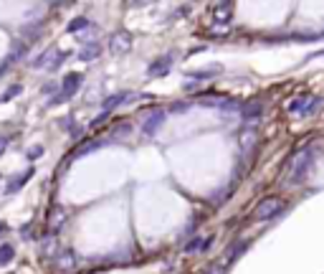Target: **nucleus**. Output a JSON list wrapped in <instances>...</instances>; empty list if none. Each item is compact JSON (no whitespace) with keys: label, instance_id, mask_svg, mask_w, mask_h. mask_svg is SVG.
Masks as SVG:
<instances>
[{"label":"nucleus","instance_id":"nucleus-1","mask_svg":"<svg viewBox=\"0 0 324 274\" xmlns=\"http://www.w3.org/2000/svg\"><path fill=\"white\" fill-rule=\"evenodd\" d=\"M284 208H286V203H284L281 198L269 196V198H264L261 203H258V206L253 208V219H256V221H269V219H276V216H281V214H284Z\"/></svg>","mask_w":324,"mask_h":274},{"label":"nucleus","instance_id":"nucleus-2","mask_svg":"<svg viewBox=\"0 0 324 274\" xmlns=\"http://www.w3.org/2000/svg\"><path fill=\"white\" fill-rule=\"evenodd\" d=\"M312 165V147H304L296 158H294V167H291V183H304V175Z\"/></svg>","mask_w":324,"mask_h":274},{"label":"nucleus","instance_id":"nucleus-3","mask_svg":"<svg viewBox=\"0 0 324 274\" xmlns=\"http://www.w3.org/2000/svg\"><path fill=\"white\" fill-rule=\"evenodd\" d=\"M165 124V110H152V112H147L144 114V122H142V132L149 137V135H155L160 127Z\"/></svg>","mask_w":324,"mask_h":274},{"label":"nucleus","instance_id":"nucleus-4","mask_svg":"<svg viewBox=\"0 0 324 274\" xmlns=\"http://www.w3.org/2000/svg\"><path fill=\"white\" fill-rule=\"evenodd\" d=\"M109 51L114 56H122L127 51H132V36H129L127 31H117L112 38H109Z\"/></svg>","mask_w":324,"mask_h":274},{"label":"nucleus","instance_id":"nucleus-5","mask_svg":"<svg viewBox=\"0 0 324 274\" xmlns=\"http://www.w3.org/2000/svg\"><path fill=\"white\" fill-rule=\"evenodd\" d=\"M172 54H165L162 58H157V61H152V64L147 66V76H152V79H160V76H165L167 71H170V66H172Z\"/></svg>","mask_w":324,"mask_h":274},{"label":"nucleus","instance_id":"nucleus-6","mask_svg":"<svg viewBox=\"0 0 324 274\" xmlns=\"http://www.w3.org/2000/svg\"><path fill=\"white\" fill-rule=\"evenodd\" d=\"M81 84H84V76H81V74H66V76H63V84H61V97H63V99L74 97V94L81 89Z\"/></svg>","mask_w":324,"mask_h":274},{"label":"nucleus","instance_id":"nucleus-7","mask_svg":"<svg viewBox=\"0 0 324 274\" xmlns=\"http://www.w3.org/2000/svg\"><path fill=\"white\" fill-rule=\"evenodd\" d=\"M261 114H264V104L261 102H248V104H243V110H241V117H243L246 124L258 122V119H261Z\"/></svg>","mask_w":324,"mask_h":274},{"label":"nucleus","instance_id":"nucleus-8","mask_svg":"<svg viewBox=\"0 0 324 274\" xmlns=\"http://www.w3.org/2000/svg\"><path fill=\"white\" fill-rule=\"evenodd\" d=\"M36 175V170L33 167H28V170H23V173H18V175H13V180H8V185H5V193H15V191H20L31 178Z\"/></svg>","mask_w":324,"mask_h":274},{"label":"nucleus","instance_id":"nucleus-9","mask_svg":"<svg viewBox=\"0 0 324 274\" xmlns=\"http://www.w3.org/2000/svg\"><path fill=\"white\" fill-rule=\"evenodd\" d=\"M129 99H135V94H129V92H119V94H112L109 99H104V112H109V110H117L119 104L129 102Z\"/></svg>","mask_w":324,"mask_h":274},{"label":"nucleus","instance_id":"nucleus-10","mask_svg":"<svg viewBox=\"0 0 324 274\" xmlns=\"http://www.w3.org/2000/svg\"><path fill=\"white\" fill-rule=\"evenodd\" d=\"M99 56H101V46L96 44V41L86 44V46L81 49V54H79V58H81V61H96Z\"/></svg>","mask_w":324,"mask_h":274},{"label":"nucleus","instance_id":"nucleus-11","mask_svg":"<svg viewBox=\"0 0 324 274\" xmlns=\"http://www.w3.org/2000/svg\"><path fill=\"white\" fill-rule=\"evenodd\" d=\"M213 74H221V66L215 64V66H205V69H198V71H190L187 81H203V79H210Z\"/></svg>","mask_w":324,"mask_h":274},{"label":"nucleus","instance_id":"nucleus-12","mask_svg":"<svg viewBox=\"0 0 324 274\" xmlns=\"http://www.w3.org/2000/svg\"><path fill=\"white\" fill-rule=\"evenodd\" d=\"M307 102H309V94H301V97H296V99H291L289 104H286V112L289 114H301V110H304L307 107Z\"/></svg>","mask_w":324,"mask_h":274},{"label":"nucleus","instance_id":"nucleus-13","mask_svg":"<svg viewBox=\"0 0 324 274\" xmlns=\"http://www.w3.org/2000/svg\"><path fill=\"white\" fill-rule=\"evenodd\" d=\"M322 104H324V99H322V97H317V99H314V97H309L307 107L301 110V114H299V117H312V114H317V112H319V107H322Z\"/></svg>","mask_w":324,"mask_h":274},{"label":"nucleus","instance_id":"nucleus-14","mask_svg":"<svg viewBox=\"0 0 324 274\" xmlns=\"http://www.w3.org/2000/svg\"><path fill=\"white\" fill-rule=\"evenodd\" d=\"M253 142H256V130H251V127H246V130L241 132V147H243V150L248 153Z\"/></svg>","mask_w":324,"mask_h":274},{"label":"nucleus","instance_id":"nucleus-15","mask_svg":"<svg viewBox=\"0 0 324 274\" xmlns=\"http://www.w3.org/2000/svg\"><path fill=\"white\" fill-rule=\"evenodd\" d=\"M15 257V249L10 246V244H3L0 246V267H5V264H10V259Z\"/></svg>","mask_w":324,"mask_h":274},{"label":"nucleus","instance_id":"nucleus-16","mask_svg":"<svg viewBox=\"0 0 324 274\" xmlns=\"http://www.w3.org/2000/svg\"><path fill=\"white\" fill-rule=\"evenodd\" d=\"M61 262H56L61 269H69V267H74L76 264V254H74V251H63V254L58 257Z\"/></svg>","mask_w":324,"mask_h":274},{"label":"nucleus","instance_id":"nucleus-17","mask_svg":"<svg viewBox=\"0 0 324 274\" xmlns=\"http://www.w3.org/2000/svg\"><path fill=\"white\" fill-rule=\"evenodd\" d=\"M41 31H43V26H41V23H33V26H23V31H20V33H23L28 41H36V38L41 36Z\"/></svg>","mask_w":324,"mask_h":274},{"label":"nucleus","instance_id":"nucleus-18","mask_svg":"<svg viewBox=\"0 0 324 274\" xmlns=\"http://www.w3.org/2000/svg\"><path fill=\"white\" fill-rule=\"evenodd\" d=\"M51 56H53V49L43 51V54H41V56L33 61V66H36V69H41V66H48V64H51Z\"/></svg>","mask_w":324,"mask_h":274},{"label":"nucleus","instance_id":"nucleus-19","mask_svg":"<svg viewBox=\"0 0 324 274\" xmlns=\"http://www.w3.org/2000/svg\"><path fill=\"white\" fill-rule=\"evenodd\" d=\"M20 92H23V87H20V84H13V87H10V89H5V94L0 97V104H3V102H10V99H15Z\"/></svg>","mask_w":324,"mask_h":274},{"label":"nucleus","instance_id":"nucleus-20","mask_svg":"<svg viewBox=\"0 0 324 274\" xmlns=\"http://www.w3.org/2000/svg\"><path fill=\"white\" fill-rule=\"evenodd\" d=\"M86 26H92L89 18H76V20H71V23H69V33H76V31H81Z\"/></svg>","mask_w":324,"mask_h":274},{"label":"nucleus","instance_id":"nucleus-21","mask_svg":"<svg viewBox=\"0 0 324 274\" xmlns=\"http://www.w3.org/2000/svg\"><path fill=\"white\" fill-rule=\"evenodd\" d=\"M41 155H43V145H33V147H28V153H26L28 160H38Z\"/></svg>","mask_w":324,"mask_h":274},{"label":"nucleus","instance_id":"nucleus-22","mask_svg":"<svg viewBox=\"0 0 324 274\" xmlns=\"http://www.w3.org/2000/svg\"><path fill=\"white\" fill-rule=\"evenodd\" d=\"M243 251H246V244H238L235 249L231 246V249H228V257H226V259H228V262H233V259L238 257V254H243Z\"/></svg>","mask_w":324,"mask_h":274},{"label":"nucleus","instance_id":"nucleus-23","mask_svg":"<svg viewBox=\"0 0 324 274\" xmlns=\"http://www.w3.org/2000/svg\"><path fill=\"white\" fill-rule=\"evenodd\" d=\"M198 249H203V241H200V236H195L192 241H187V244H185V251H187V254H190V251H198Z\"/></svg>","mask_w":324,"mask_h":274},{"label":"nucleus","instance_id":"nucleus-24","mask_svg":"<svg viewBox=\"0 0 324 274\" xmlns=\"http://www.w3.org/2000/svg\"><path fill=\"white\" fill-rule=\"evenodd\" d=\"M23 51H26V46H23V44H18V46L13 49V54H10V58H8V64H13V61H18L20 56H23Z\"/></svg>","mask_w":324,"mask_h":274},{"label":"nucleus","instance_id":"nucleus-25","mask_svg":"<svg viewBox=\"0 0 324 274\" xmlns=\"http://www.w3.org/2000/svg\"><path fill=\"white\" fill-rule=\"evenodd\" d=\"M5 147H8V137H3V135H0V158H3Z\"/></svg>","mask_w":324,"mask_h":274},{"label":"nucleus","instance_id":"nucleus-26","mask_svg":"<svg viewBox=\"0 0 324 274\" xmlns=\"http://www.w3.org/2000/svg\"><path fill=\"white\" fill-rule=\"evenodd\" d=\"M5 231H8V226H5L3 221H0V234H5Z\"/></svg>","mask_w":324,"mask_h":274}]
</instances>
